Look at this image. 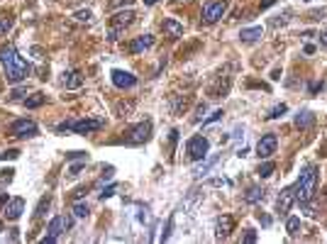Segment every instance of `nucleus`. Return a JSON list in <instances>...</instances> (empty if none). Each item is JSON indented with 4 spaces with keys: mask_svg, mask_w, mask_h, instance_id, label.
<instances>
[{
    "mask_svg": "<svg viewBox=\"0 0 327 244\" xmlns=\"http://www.w3.org/2000/svg\"><path fill=\"white\" fill-rule=\"evenodd\" d=\"M0 66H3V73H5L8 83H22L32 73V66L17 54L15 47H3L0 49Z\"/></svg>",
    "mask_w": 327,
    "mask_h": 244,
    "instance_id": "1",
    "label": "nucleus"
},
{
    "mask_svg": "<svg viewBox=\"0 0 327 244\" xmlns=\"http://www.w3.org/2000/svg\"><path fill=\"white\" fill-rule=\"evenodd\" d=\"M315 188H317V166H305L300 178L293 186V193H296V203H310V198L315 195Z\"/></svg>",
    "mask_w": 327,
    "mask_h": 244,
    "instance_id": "2",
    "label": "nucleus"
},
{
    "mask_svg": "<svg viewBox=\"0 0 327 244\" xmlns=\"http://www.w3.org/2000/svg\"><path fill=\"white\" fill-rule=\"evenodd\" d=\"M71 217H66V215H56L52 222H49V227H47V237H42V244H54L61 234L66 230H71Z\"/></svg>",
    "mask_w": 327,
    "mask_h": 244,
    "instance_id": "3",
    "label": "nucleus"
},
{
    "mask_svg": "<svg viewBox=\"0 0 327 244\" xmlns=\"http://www.w3.org/2000/svg\"><path fill=\"white\" fill-rule=\"evenodd\" d=\"M208 149H210V142H208V137H203V135L191 137L188 144H186V154H188L191 161H203L205 156H208Z\"/></svg>",
    "mask_w": 327,
    "mask_h": 244,
    "instance_id": "4",
    "label": "nucleus"
},
{
    "mask_svg": "<svg viewBox=\"0 0 327 244\" xmlns=\"http://www.w3.org/2000/svg\"><path fill=\"white\" fill-rule=\"evenodd\" d=\"M103 127V120H66V122H61L56 130H73L76 135H91V132H96V130H100Z\"/></svg>",
    "mask_w": 327,
    "mask_h": 244,
    "instance_id": "5",
    "label": "nucleus"
},
{
    "mask_svg": "<svg viewBox=\"0 0 327 244\" xmlns=\"http://www.w3.org/2000/svg\"><path fill=\"white\" fill-rule=\"evenodd\" d=\"M225 13H227V3H225V0H218V3H208L203 8V15H200V17H203L205 25H215Z\"/></svg>",
    "mask_w": 327,
    "mask_h": 244,
    "instance_id": "6",
    "label": "nucleus"
},
{
    "mask_svg": "<svg viewBox=\"0 0 327 244\" xmlns=\"http://www.w3.org/2000/svg\"><path fill=\"white\" fill-rule=\"evenodd\" d=\"M110 78H112V86L120 88V91H127V88H135L137 86V76H132L130 71H122V68H115L110 73Z\"/></svg>",
    "mask_w": 327,
    "mask_h": 244,
    "instance_id": "7",
    "label": "nucleus"
},
{
    "mask_svg": "<svg viewBox=\"0 0 327 244\" xmlns=\"http://www.w3.org/2000/svg\"><path fill=\"white\" fill-rule=\"evenodd\" d=\"M39 132L37 122L34 120H17L10 125V135L13 137H34Z\"/></svg>",
    "mask_w": 327,
    "mask_h": 244,
    "instance_id": "8",
    "label": "nucleus"
},
{
    "mask_svg": "<svg viewBox=\"0 0 327 244\" xmlns=\"http://www.w3.org/2000/svg\"><path fill=\"white\" fill-rule=\"evenodd\" d=\"M276 147H278V137L264 135L259 142H257V156H259V159H269L271 154H276Z\"/></svg>",
    "mask_w": 327,
    "mask_h": 244,
    "instance_id": "9",
    "label": "nucleus"
},
{
    "mask_svg": "<svg viewBox=\"0 0 327 244\" xmlns=\"http://www.w3.org/2000/svg\"><path fill=\"white\" fill-rule=\"evenodd\" d=\"M149 137H151V122H139L137 127H132V130H130L127 142H130V144H144Z\"/></svg>",
    "mask_w": 327,
    "mask_h": 244,
    "instance_id": "10",
    "label": "nucleus"
},
{
    "mask_svg": "<svg viewBox=\"0 0 327 244\" xmlns=\"http://www.w3.org/2000/svg\"><path fill=\"white\" fill-rule=\"evenodd\" d=\"M293 203H296V193H293V186H288V188H283L281 195L276 198V210H278L281 215H288Z\"/></svg>",
    "mask_w": 327,
    "mask_h": 244,
    "instance_id": "11",
    "label": "nucleus"
},
{
    "mask_svg": "<svg viewBox=\"0 0 327 244\" xmlns=\"http://www.w3.org/2000/svg\"><path fill=\"white\" fill-rule=\"evenodd\" d=\"M232 230H234V217L232 215H220L215 220V237L218 239H225Z\"/></svg>",
    "mask_w": 327,
    "mask_h": 244,
    "instance_id": "12",
    "label": "nucleus"
},
{
    "mask_svg": "<svg viewBox=\"0 0 327 244\" xmlns=\"http://www.w3.org/2000/svg\"><path fill=\"white\" fill-rule=\"evenodd\" d=\"M161 29L166 32V37H171V39H181V37H183V25H181L178 20H174V17L164 20Z\"/></svg>",
    "mask_w": 327,
    "mask_h": 244,
    "instance_id": "13",
    "label": "nucleus"
},
{
    "mask_svg": "<svg viewBox=\"0 0 327 244\" xmlns=\"http://www.w3.org/2000/svg\"><path fill=\"white\" fill-rule=\"evenodd\" d=\"M22 210H25V200L22 198H10L8 205H5V217L8 220H17L22 215Z\"/></svg>",
    "mask_w": 327,
    "mask_h": 244,
    "instance_id": "14",
    "label": "nucleus"
},
{
    "mask_svg": "<svg viewBox=\"0 0 327 244\" xmlns=\"http://www.w3.org/2000/svg\"><path fill=\"white\" fill-rule=\"evenodd\" d=\"M154 47V37L151 34H142V37H137L132 44H130V52L132 54H142V52H147Z\"/></svg>",
    "mask_w": 327,
    "mask_h": 244,
    "instance_id": "15",
    "label": "nucleus"
},
{
    "mask_svg": "<svg viewBox=\"0 0 327 244\" xmlns=\"http://www.w3.org/2000/svg\"><path fill=\"white\" fill-rule=\"evenodd\" d=\"M64 86H66V91H76V88H81L83 86V73L81 71H66V73H64Z\"/></svg>",
    "mask_w": 327,
    "mask_h": 244,
    "instance_id": "16",
    "label": "nucleus"
},
{
    "mask_svg": "<svg viewBox=\"0 0 327 244\" xmlns=\"http://www.w3.org/2000/svg\"><path fill=\"white\" fill-rule=\"evenodd\" d=\"M135 17L137 15L132 13V10H120V13H115V17H112V25L115 27H130L132 22H135Z\"/></svg>",
    "mask_w": 327,
    "mask_h": 244,
    "instance_id": "17",
    "label": "nucleus"
},
{
    "mask_svg": "<svg viewBox=\"0 0 327 244\" xmlns=\"http://www.w3.org/2000/svg\"><path fill=\"white\" fill-rule=\"evenodd\" d=\"M264 193H266V190L261 188V186H249V190L244 193V203L257 205L259 200H264Z\"/></svg>",
    "mask_w": 327,
    "mask_h": 244,
    "instance_id": "18",
    "label": "nucleus"
},
{
    "mask_svg": "<svg viewBox=\"0 0 327 244\" xmlns=\"http://www.w3.org/2000/svg\"><path fill=\"white\" fill-rule=\"evenodd\" d=\"M261 37H264V27H249V29H242V32H239V39L247 42V44L261 39Z\"/></svg>",
    "mask_w": 327,
    "mask_h": 244,
    "instance_id": "19",
    "label": "nucleus"
},
{
    "mask_svg": "<svg viewBox=\"0 0 327 244\" xmlns=\"http://www.w3.org/2000/svg\"><path fill=\"white\" fill-rule=\"evenodd\" d=\"M313 122H315V115L310 112V110H303V112L296 115V127H300V130H308Z\"/></svg>",
    "mask_w": 327,
    "mask_h": 244,
    "instance_id": "20",
    "label": "nucleus"
},
{
    "mask_svg": "<svg viewBox=\"0 0 327 244\" xmlns=\"http://www.w3.org/2000/svg\"><path fill=\"white\" fill-rule=\"evenodd\" d=\"M44 100H47V95L44 93H32L29 98H25L22 103H25V108L34 110V108H39V105H44Z\"/></svg>",
    "mask_w": 327,
    "mask_h": 244,
    "instance_id": "21",
    "label": "nucleus"
},
{
    "mask_svg": "<svg viewBox=\"0 0 327 244\" xmlns=\"http://www.w3.org/2000/svg\"><path fill=\"white\" fill-rule=\"evenodd\" d=\"M215 164H218V156H210V159H208L205 164H200V166H195V169H193V176H195V178L205 176V174H208V171H210Z\"/></svg>",
    "mask_w": 327,
    "mask_h": 244,
    "instance_id": "22",
    "label": "nucleus"
},
{
    "mask_svg": "<svg viewBox=\"0 0 327 244\" xmlns=\"http://www.w3.org/2000/svg\"><path fill=\"white\" fill-rule=\"evenodd\" d=\"M276 171V164L273 161H264V164H259V169H257V176L259 178H269Z\"/></svg>",
    "mask_w": 327,
    "mask_h": 244,
    "instance_id": "23",
    "label": "nucleus"
},
{
    "mask_svg": "<svg viewBox=\"0 0 327 244\" xmlns=\"http://www.w3.org/2000/svg\"><path fill=\"white\" fill-rule=\"evenodd\" d=\"M300 230V217H288L286 220V232L291 234V237H296Z\"/></svg>",
    "mask_w": 327,
    "mask_h": 244,
    "instance_id": "24",
    "label": "nucleus"
},
{
    "mask_svg": "<svg viewBox=\"0 0 327 244\" xmlns=\"http://www.w3.org/2000/svg\"><path fill=\"white\" fill-rule=\"evenodd\" d=\"M286 112H288V105H286V103H281V105H276V108L269 110L266 120H276V117H281V115H286Z\"/></svg>",
    "mask_w": 327,
    "mask_h": 244,
    "instance_id": "25",
    "label": "nucleus"
},
{
    "mask_svg": "<svg viewBox=\"0 0 327 244\" xmlns=\"http://www.w3.org/2000/svg\"><path fill=\"white\" fill-rule=\"evenodd\" d=\"M13 25H15V20H13V17L3 15V17H0V34H8V32L13 29Z\"/></svg>",
    "mask_w": 327,
    "mask_h": 244,
    "instance_id": "26",
    "label": "nucleus"
},
{
    "mask_svg": "<svg viewBox=\"0 0 327 244\" xmlns=\"http://www.w3.org/2000/svg\"><path fill=\"white\" fill-rule=\"evenodd\" d=\"M73 215H76V217H88V215H91V208H88V203H76V205H73Z\"/></svg>",
    "mask_w": 327,
    "mask_h": 244,
    "instance_id": "27",
    "label": "nucleus"
},
{
    "mask_svg": "<svg viewBox=\"0 0 327 244\" xmlns=\"http://www.w3.org/2000/svg\"><path fill=\"white\" fill-rule=\"evenodd\" d=\"M73 17H76L78 22H91V20H93V13H91V10H78V13H73Z\"/></svg>",
    "mask_w": 327,
    "mask_h": 244,
    "instance_id": "28",
    "label": "nucleus"
},
{
    "mask_svg": "<svg viewBox=\"0 0 327 244\" xmlns=\"http://www.w3.org/2000/svg\"><path fill=\"white\" fill-rule=\"evenodd\" d=\"M49 203H52V200H49V195H47V198H42L39 205H37V213H34V217L44 215V210H49Z\"/></svg>",
    "mask_w": 327,
    "mask_h": 244,
    "instance_id": "29",
    "label": "nucleus"
},
{
    "mask_svg": "<svg viewBox=\"0 0 327 244\" xmlns=\"http://www.w3.org/2000/svg\"><path fill=\"white\" fill-rule=\"evenodd\" d=\"M122 32H125L122 27H115V25H112V27H110V32H108V42H117Z\"/></svg>",
    "mask_w": 327,
    "mask_h": 244,
    "instance_id": "30",
    "label": "nucleus"
},
{
    "mask_svg": "<svg viewBox=\"0 0 327 244\" xmlns=\"http://www.w3.org/2000/svg\"><path fill=\"white\" fill-rule=\"evenodd\" d=\"M86 161H88V159H83L81 164H73V166L68 169V176H78V174H81L83 169H86Z\"/></svg>",
    "mask_w": 327,
    "mask_h": 244,
    "instance_id": "31",
    "label": "nucleus"
},
{
    "mask_svg": "<svg viewBox=\"0 0 327 244\" xmlns=\"http://www.w3.org/2000/svg\"><path fill=\"white\" fill-rule=\"evenodd\" d=\"M222 115H225L222 110H215L213 115H208V117H205V120H203V125H213V122H218L220 117H222Z\"/></svg>",
    "mask_w": 327,
    "mask_h": 244,
    "instance_id": "32",
    "label": "nucleus"
},
{
    "mask_svg": "<svg viewBox=\"0 0 327 244\" xmlns=\"http://www.w3.org/2000/svg\"><path fill=\"white\" fill-rule=\"evenodd\" d=\"M22 95H27V88L22 86V88H15L13 93H10V100H22Z\"/></svg>",
    "mask_w": 327,
    "mask_h": 244,
    "instance_id": "33",
    "label": "nucleus"
},
{
    "mask_svg": "<svg viewBox=\"0 0 327 244\" xmlns=\"http://www.w3.org/2000/svg\"><path fill=\"white\" fill-rule=\"evenodd\" d=\"M205 115V103H200L198 108H195V115H193V122H200Z\"/></svg>",
    "mask_w": 327,
    "mask_h": 244,
    "instance_id": "34",
    "label": "nucleus"
},
{
    "mask_svg": "<svg viewBox=\"0 0 327 244\" xmlns=\"http://www.w3.org/2000/svg\"><path fill=\"white\" fill-rule=\"evenodd\" d=\"M132 108H135L132 103H127V105H117V115H120V117H125L127 112H132Z\"/></svg>",
    "mask_w": 327,
    "mask_h": 244,
    "instance_id": "35",
    "label": "nucleus"
},
{
    "mask_svg": "<svg viewBox=\"0 0 327 244\" xmlns=\"http://www.w3.org/2000/svg\"><path fill=\"white\" fill-rule=\"evenodd\" d=\"M115 190H117V186H108V188L100 193V200H105V198H110V195H115Z\"/></svg>",
    "mask_w": 327,
    "mask_h": 244,
    "instance_id": "36",
    "label": "nucleus"
},
{
    "mask_svg": "<svg viewBox=\"0 0 327 244\" xmlns=\"http://www.w3.org/2000/svg\"><path fill=\"white\" fill-rule=\"evenodd\" d=\"M247 232V234H244V242L247 244H254V242H257V232H254V230H244Z\"/></svg>",
    "mask_w": 327,
    "mask_h": 244,
    "instance_id": "37",
    "label": "nucleus"
},
{
    "mask_svg": "<svg viewBox=\"0 0 327 244\" xmlns=\"http://www.w3.org/2000/svg\"><path fill=\"white\" fill-rule=\"evenodd\" d=\"M68 159H88V154L86 151H71V154H66Z\"/></svg>",
    "mask_w": 327,
    "mask_h": 244,
    "instance_id": "38",
    "label": "nucleus"
},
{
    "mask_svg": "<svg viewBox=\"0 0 327 244\" xmlns=\"http://www.w3.org/2000/svg\"><path fill=\"white\" fill-rule=\"evenodd\" d=\"M257 220H259V222H261V225H264V227H269V225H271V217L261 215V213H257Z\"/></svg>",
    "mask_w": 327,
    "mask_h": 244,
    "instance_id": "39",
    "label": "nucleus"
},
{
    "mask_svg": "<svg viewBox=\"0 0 327 244\" xmlns=\"http://www.w3.org/2000/svg\"><path fill=\"white\" fill-rule=\"evenodd\" d=\"M322 15H325V10H320V13H313V15H310V20H322Z\"/></svg>",
    "mask_w": 327,
    "mask_h": 244,
    "instance_id": "40",
    "label": "nucleus"
},
{
    "mask_svg": "<svg viewBox=\"0 0 327 244\" xmlns=\"http://www.w3.org/2000/svg\"><path fill=\"white\" fill-rule=\"evenodd\" d=\"M303 52H305V54H315V47L313 44H305V49H303Z\"/></svg>",
    "mask_w": 327,
    "mask_h": 244,
    "instance_id": "41",
    "label": "nucleus"
},
{
    "mask_svg": "<svg viewBox=\"0 0 327 244\" xmlns=\"http://www.w3.org/2000/svg\"><path fill=\"white\" fill-rule=\"evenodd\" d=\"M8 200H10V198H8V193H3V195H0V208H3V205H8Z\"/></svg>",
    "mask_w": 327,
    "mask_h": 244,
    "instance_id": "42",
    "label": "nucleus"
},
{
    "mask_svg": "<svg viewBox=\"0 0 327 244\" xmlns=\"http://www.w3.org/2000/svg\"><path fill=\"white\" fill-rule=\"evenodd\" d=\"M320 42H322V47H325V49H327V29H325V32H322V34H320Z\"/></svg>",
    "mask_w": 327,
    "mask_h": 244,
    "instance_id": "43",
    "label": "nucleus"
},
{
    "mask_svg": "<svg viewBox=\"0 0 327 244\" xmlns=\"http://www.w3.org/2000/svg\"><path fill=\"white\" fill-rule=\"evenodd\" d=\"M32 54H34V56H42V54H44V52H42L39 47H32Z\"/></svg>",
    "mask_w": 327,
    "mask_h": 244,
    "instance_id": "44",
    "label": "nucleus"
},
{
    "mask_svg": "<svg viewBox=\"0 0 327 244\" xmlns=\"http://www.w3.org/2000/svg\"><path fill=\"white\" fill-rule=\"evenodd\" d=\"M130 3H135V0H115V5H130Z\"/></svg>",
    "mask_w": 327,
    "mask_h": 244,
    "instance_id": "45",
    "label": "nucleus"
},
{
    "mask_svg": "<svg viewBox=\"0 0 327 244\" xmlns=\"http://www.w3.org/2000/svg\"><path fill=\"white\" fill-rule=\"evenodd\" d=\"M269 5H273V0H264L261 3V8H269Z\"/></svg>",
    "mask_w": 327,
    "mask_h": 244,
    "instance_id": "46",
    "label": "nucleus"
},
{
    "mask_svg": "<svg viewBox=\"0 0 327 244\" xmlns=\"http://www.w3.org/2000/svg\"><path fill=\"white\" fill-rule=\"evenodd\" d=\"M159 0H144V5H156Z\"/></svg>",
    "mask_w": 327,
    "mask_h": 244,
    "instance_id": "47",
    "label": "nucleus"
},
{
    "mask_svg": "<svg viewBox=\"0 0 327 244\" xmlns=\"http://www.w3.org/2000/svg\"><path fill=\"white\" fill-rule=\"evenodd\" d=\"M174 3H191V0H174Z\"/></svg>",
    "mask_w": 327,
    "mask_h": 244,
    "instance_id": "48",
    "label": "nucleus"
},
{
    "mask_svg": "<svg viewBox=\"0 0 327 244\" xmlns=\"http://www.w3.org/2000/svg\"><path fill=\"white\" fill-rule=\"evenodd\" d=\"M3 230H5V227H3V222H0V232H3Z\"/></svg>",
    "mask_w": 327,
    "mask_h": 244,
    "instance_id": "49",
    "label": "nucleus"
},
{
    "mask_svg": "<svg viewBox=\"0 0 327 244\" xmlns=\"http://www.w3.org/2000/svg\"><path fill=\"white\" fill-rule=\"evenodd\" d=\"M305 3H310V0H305Z\"/></svg>",
    "mask_w": 327,
    "mask_h": 244,
    "instance_id": "50",
    "label": "nucleus"
}]
</instances>
